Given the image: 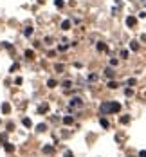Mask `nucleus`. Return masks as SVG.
<instances>
[{
  "mask_svg": "<svg viewBox=\"0 0 146 157\" xmlns=\"http://www.w3.org/2000/svg\"><path fill=\"white\" fill-rule=\"evenodd\" d=\"M101 110H103V112H112V114H117V112L121 110V105H119V103H116V101H114V103H103V105H101Z\"/></svg>",
  "mask_w": 146,
  "mask_h": 157,
  "instance_id": "nucleus-1",
  "label": "nucleus"
},
{
  "mask_svg": "<svg viewBox=\"0 0 146 157\" xmlns=\"http://www.w3.org/2000/svg\"><path fill=\"white\" fill-rule=\"evenodd\" d=\"M135 24H137V18H135V16H128V18H126V25H128V27H133Z\"/></svg>",
  "mask_w": 146,
  "mask_h": 157,
  "instance_id": "nucleus-2",
  "label": "nucleus"
},
{
  "mask_svg": "<svg viewBox=\"0 0 146 157\" xmlns=\"http://www.w3.org/2000/svg\"><path fill=\"white\" fill-rule=\"evenodd\" d=\"M47 110H49V105H47V103H44V105H40V107H38V112H40V114H45Z\"/></svg>",
  "mask_w": 146,
  "mask_h": 157,
  "instance_id": "nucleus-3",
  "label": "nucleus"
},
{
  "mask_svg": "<svg viewBox=\"0 0 146 157\" xmlns=\"http://www.w3.org/2000/svg\"><path fill=\"white\" fill-rule=\"evenodd\" d=\"M2 112L9 114V112H11V105H9V103H2Z\"/></svg>",
  "mask_w": 146,
  "mask_h": 157,
  "instance_id": "nucleus-4",
  "label": "nucleus"
},
{
  "mask_svg": "<svg viewBox=\"0 0 146 157\" xmlns=\"http://www.w3.org/2000/svg\"><path fill=\"white\" fill-rule=\"evenodd\" d=\"M70 105H72V107H81V99L79 98H74V99L70 101Z\"/></svg>",
  "mask_w": 146,
  "mask_h": 157,
  "instance_id": "nucleus-5",
  "label": "nucleus"
},
{
  "mask_svg": "<svg viewBox=\"0 0 146 157\" xmlns=\"http://www.w3.org/2000/svg\"><path fill=\"white\" fill-rule=\"evenodd\" d=\"M105 74H107L108 78H114V76H116V72H114V69H110V67H108V69L105 70Z\"/></svg>",
  "mask_w": 146,
  "mask_h": 157,
  "instance_id": "nucleus-6",
  "label": "nucleus"
},
{
  "mask_svg": "<svg viewBox=\"0 0 146 157\" xmlns=\"http://www.w3.org/2000/svg\"><path fill=\"white\" fill-rule=\"evenodd\" d=\"M4 148H6V152H9V153H11V152H15V146H13V144H9V143H6V146H4Z\"/></svg>",
  "mask_w": 146,
  "mask_h": 157,
  "instance_id": "nucleus-7",
  "label": "nucleus"
},
{
  "mask_svg": "<svg viewBox=\"0 0 146 157\" xmlns=\"http://www.w3.org/2000/svg\"><path fill=\"white\" fill-rule=\"evenodd\" d=\"M56 85H58V83H56V80H49V81H47V87H51V89H54Z\"/></svg>",
  "mask_w": 146,
  "mask_h": 157,
  "instance_id": "nucleus-8",
  "label": "nucleus"
},
{
  "mask_svg": "<svg viewBox=\"0 0 146 157\" xmlns=\"http://www.w3.org/2000/svg\"><path fill=\"white\" fill-rule=\"evenodd\" d=\"M63 123L65 125H72V123H74V119H72L70 116H67V118H63Z\"/></svg>",
  "mask_w": 146,
  "mask_h": 157,
  "instance_id": "nucleus-9",
  "label": "nucleus"
},
{
  "mask_svg": "<svg viewBox=\"0 0 146 157\" xmlns=\"http://www.w3.org/2000/svg\"><path fill=\"white\" fill-rule=\"evenodd\" d=\"M25 56H27L29 60H33V58H34V52H33V51L29 49V51H25Z\"/></svg>",
  "mask_w": 146,
  "mask_h": 157,
  "instance_id": "nucleus-10",
  "label": "nucleus"
},
{
  "mask_svg": "<svg viewBox=\"0 0 146 157\" xmlns=\"http://www.w3.org/2000/svg\"><path fill=\"white\" fill-rule=\"evenodd\" d=\"M107 87H108V89H117L119 85H117L116 81H108V85H107Z\"/></svg>",
  "mask_w": 146,
  "mask_h": 157,
  "instance_id": "nucleus-11",
  "label": "nucleus"
},
{
  "mask_svg": "<svg viewBox=\"0 0 146 157\" xmlns=\"http://www.w3.org/2000/svg\"><path fill=\"white\" fill-rule=\"evenodd\" d=\"M130 49H132V51H137V49H139V44H137V42H132V44H130Z\"/></svg>",
  "mask_w": 146,
  "mask_h": 157,
  "instance_id": "nucleus-12",
  "label": "nucleus"
},
{
  "mask_svg": "<svg viewBox=\"0 0 146 157\" xmlns=\"http://www.w3.org/2000/svg\"><path fill=\"white\" fill-rule=\"evenodd\" d=\"M69 27H70V22H69V20H65V22L61 24V29H65V31H67Z\"/></svg>",
  "mask_w": 146,
  "mask_h": 157,
  "instance_id": "nucleus-13",
  "label": "nucleus"
},
{
  "mask_svg": "<svg viewBox=\"0 0 146 157\" xmlns=\"http://www.w3.org/2000/svg\"><path fill=\"white\" fill-rule=\"evenodd\" d=\"M98 51L105 52V51H107V45H105V44H98Z\"/></svg>",
  "mask_w": 146,
  "mask_h": 157,
  "instance_id": "nucleus-14",
  "label": "nucleus"
},
{
  "mask_svg": "<svg viewBox=\"0 0 146 157\" xmlns=\"http://www.w3.org/2000/svg\"><path fill=\"white\" fill-rule=\"evenodd\" d=\"M119 121H121V125H126V123L130 121V118H128V116H123V118H121Z\"/></svg>",
  "mask_w": 146,
  "mask_h": 157,
  "instance_id": "nucleus-15",
  "label": "nucleus"
},
{
  "mask_svg": "<svg viewBox=\"0 0 146 157\" xmlns=\"http://www.w3.org/2000/svg\"><path fill=\"white\" fill-rule=\"evenodd\" d=\"M54 69H56L58 72H63V69H65V67L61 65V63H56V65H54Z\"/></svg>",
  "mask_w": 146,
  "mask_h": 157,
  "instance_id": "nucleus-16",
  "label": "nucleus"
},
{
  "mask_svg": "<svg viewBox=\"0 0 146 157\" xmlns=\"http://www.w3.org/2000/svg\"><path fill=\"white\" fill-rule=\"evenodd\" d=\"M44 153H53V146H44Z\"/></svg>",
  "mask_w": 146,
  "mask_h": 157,
  "instance_id": "nucleus-17",
  "label": "nucleus"
},
{
  "mask_svg": "<svg viewBox=\"0 0 146 157\" xmlns=\"http://www.w3.org/2000/svg\"><path fill=\"white\" fill-rule=\"evenodd\" d=\"M45 128H47V127H45L44 123H41V125H38V132H45Z\"/></svg>",
  "mask_w": 146,
  "mask_h": 157,
  "instance_id": "nucleus-18",
  "label": "nucleus"
},
{
  "mask_svg": "<svg viewBox=\"0 0 146 157\" xmlns=\"http://www.w3.org/2000/svg\"><path fill=\"white\" fill-rule=\"evenodd\" d=\"M121 58H128V51L123 49V51H121Z\"/></svg>",
  "mask_w": 146,
  "mask_h": 157,
  "instance_id": "nucleus-19",
  "label": "nucleus"
},
{
  "mask_svg": "<svg viewBox=\"0 0 146 157\" xmlns=\"http://www.w3.org/2000/svg\"><path fill=\"white\" fill-rule=\"evenodd\" d=\"M101 127H105V128H108V121H107V119H101Z\"/></svg>",
  "mask_w": 146,
  "mask_h": 157,
  "instance_id": "nucleus-20",
  "label": "nucleus"
},
{
  "mask_svg": "<svg viewBox=\"0 0 146 157\" xmlns=\"http://www.w3.org/2000/svg\"><path fill=\"white\" fill-rule=\"evenodd\" d=\"M54 4H56V7H63V0H56Z\"/></svg>",
  "mask_w": 146,
  "mask_h": 157,
  "instance_id": "nucleus-21",
  "label": "nucleus"
},
{
  "mask_svg": "<svg viewBox=\"0 0 146 157\" xmlns=\"http://www.w3.org/2000/svg\"><path fill=\"white\" fill-rule=\"evenodd\" d=\"M24 125H25V127H31V119L25 118V119H24Z\"/></svg>",
  "mask_w": 146,
  "mask_h": 157,
  "instance_id": "nucleus-22",
  "label": "nucleus"
},
{
  "mask_svg": "<svg viewBox=\"0 0 146 157\" xmlns=\"http://www.w3.org/2000/svg\"><path fill=\"white\" fill-rule=\"evenodd\" d=\"M25 34H27V36H31V34H33V29L27 27V29H25Z\"/></svg>",
  "mask_w": 146,
  "mask_h": 157,
  "instance_id": "nucleus-23",
  "label": "nucleus"
},
{
  "mask_svg": "<svg viewBox=\"0 0 146 157\" xmlns=\"http://www.w3.org/2000/svg\"><path fill=\"white\" fill-rule=\"evenodd\" d=\"M63 87H65V89H70V81H69V80L63 81Z\"/></svg>",
  "mask_w": 146,
  "mask_h": 157,
  "instance_id": "nucleus-24",
  "label": "nucleus"
},
{
  "mask_svg": "<svg viewBox=\"0 0 146 157\" xmlns=\"http://www.w3.org/2000/svg\"><path fill=\"white\" fill-rule=\"evenodd\" d=\"M88 80H90V81H98V76H96V74H92V76H90Z\"/></svg>",
  "mask_w": 146,
  "mask_h": 157,
  "instance_id": "nucleus-25",
  "label": "nucleus"
},
{
  "mask_svg": "<svg viewBox=\"0 0 146 157\" xmlns=\"http://www.w3.org/2000/svg\"><path fill=\"white\" fill-rule=\"evenodd\" d=\"M139 157H146V150H142V152H139Z\"/></svg>",
  "mask_w": 146,
  "mask_h": 157,
  "instance_id": "nucleus-26",
  "label": "nucleus"
},
{
  "mask_svg": "<svg viewBox=\"0 0 146 157\" xmlns=\"http://www.w3.org/2000/svg\"><path fill=\"white\" fill-rule=\"evenodd\" d=\"M63 157H74V155H72L70 152H65V155H63Z\"/></svg>",
  "mask_w": 146,
  "mask_h": 157,
  "instance_id": "nucleus-27",
  "label": "nucleus"
}]
</instances>
